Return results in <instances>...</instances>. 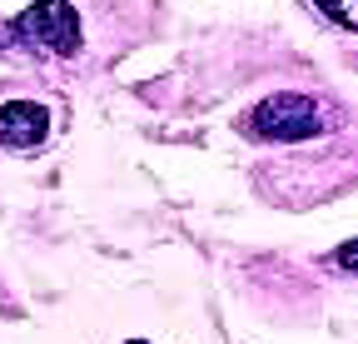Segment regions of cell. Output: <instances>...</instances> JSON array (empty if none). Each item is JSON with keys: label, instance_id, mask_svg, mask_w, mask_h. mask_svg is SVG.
<instances>
[{"label": "cell", "instance_id": "2", "mask_svg": "<svg viewBox=\"0 0 358 344\" xmlns=\"http://www.w3.org/2000/svg\"><path fill=\"white\" fill-rule=\"evenodd\" d=\"M329 130V115L319 100H308V95H268L259 110H254V135L264 140H308V135H319Z\"/></svg>", "mask_w": 358, "mask_h": 344}, {"label": "cell", "instance_id": "4", "mask_svg": "<svg viewBox=\"0 0 358 344\" xmlns=\"http://www.w3.org/2000/svg\"><path fill=\"white\" fill-rule=\"evenodd\" d=\"M334 25H343V30H358V0H313Z\"/></svg>", "mask_w": 358, "mask_h": 344}, {"label": "cell", "instance_id": "1", "mask_svg": "<svg viewBox=\"0 0 358 344\" xmlns=\"http://www.w3.org/2000/svg\"><path fill=\"white\" fill-rule=\"evenodd\" d=\"M10 30H15V46L55 55V60H70L80 50V15L70 0H35L30 11L10 20Z\"/></svg>", "mask_w": 358, "mask_h": 344}, {"label": "cell", "instance_id": "3", "mask_svg": "<svg viewBox=\"0 0 358 344\" xmlns=\"http://www.w3.org/2000/svg\"><path fill=\"white\" fill-rule=\"evenodd\" d=\"M50 135V110L40 100H10L0 105V145L6 150H40Z\"/></svg>", "mask_w": 358, "mask_h": 344}, {"label": "cell", "instance_id": "6", "mask_svg": "<svg viewBox=\"0 0 358 344\" xmlns=\"http://www.w3.org/2000/svg\"><path fill=\"white\" fill-rule=\"evenodd\" d=\"M124 344H150V339H124Z\"/></svg>", "mask_w": 358, "mask_h": 344}, {"label": "cell", "instance_id": "5", "mask_svg": "<svg viewBox=\"0 0 358 344\" xmlns=\"http://www.w3.org/2000/svg\"><path fill=\"white\" fill-rule=\"evenodd\" d=\"M334 260L348 270V275H358V240H348V245H338V254H334Z\"/></svg>", "mask_w": 358, "mask_h": 344}]
</instances>
